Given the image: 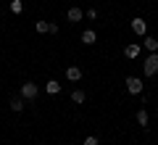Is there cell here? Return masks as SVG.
Listing matches in <instances>:
<instances>
[{
    "mask_svg": "<svg viewBox=\"0 0 158 145\" xmlns=\"http://www.w3.org/2000/svg\"><path fill=\"white\" fill-rule=\"evenodd\" d=\"M142 74H145V77H156L158 74V53H150V56L142 61Z\"/></svg>",
    "mask_w": 158,
    "mask_h": 145,
    "instance_id": "1",
    "label": "cell"
},
{
    "mask_svg": "<svg viewBox=\"0 0 158 145\" xmlns=\"http://www.w3.org/2000/svg\"><path fill=\"white\" fill-rule=\"evenodd\" d=\"M132 32H135L137 37H145V34H148V21L142 16H135V19H132Z\"/></svg>",
    "mask_w": 158,
    "mask_h": 145,
    "instance_id": "2",
    "label": "cell"
},
{
    "mask_svg": "<svg viewBox=\"0 0 158 145\" xmlns=\"http://www.w3.org/2000/svg\"><path fill=\"white\" fill-rule=\"evenodd\" d=\"M21 98L24 100H37V84L34 82H24L21 84Z\"/></svg>",
    "mask_w": 158,
    "mask_h": 145,
    "instance_id": "3",
    "label": "cell"
},
{
    "mask_svg": "<svg viewBox=\"0 0 158 145\" xmlns=\"http://www.w3.org/2000/svg\"><path fill=\"white\" fill-rule=\"evenodd\" d=\"M124 84H127V90H129L132 95H140V92H142V79H140V77H127Z\"/></svg>",
    "mask_w": 158,
    "mask_h": 145,
    "instance_id": "4",
    "label": "cell"
},
{
    "mask_svg": "<svg viewBox=\"0 0 158 145\" xmlns=\"http://www.w3.org/2000/svg\"><path fill=\"white\" fill-rule=\"evenodd\" d=\"M142 48H148L150 53H158V37H153V34H145V37H142Z\"/></svg>",
    "mask_w": 158,
    "mask_h": 145,
    "instance_id": "5",
    "label": "cell"
},
{
    "mask_svg": "<svg viewBox=\"0 0 158 145\" xmlns=\"http://www.w3.org/2000/svg\"><path fill=\"white\" fill-rule=\"evenodd\" d=\"M66 19H69V21H71V24H79V21H82V19H85V11H82V8H69Z\"/></svg>",
    "mask_w": 158,
    "mask_h": 145,
    "instance_id": "6",
    "label": "cell"
},
{
    "mask_svg": "<svg viewBox=\"0 0 158 145\" xmlns=\"http://www.w3.org/2000/svg\"><path fill=\"white\" fill-rule=\"evenodd\" d=\"M66 79L69 82H79V79H82V69L79 66H69L66 69Z\"/></svg>",
    "mask_w": 158,
    "mask_h": 145,
    "instance_id": "7",
    "label": "cell"
},
{
    "mask_svg": "<svg viewBox=\"0 0 158 145\" xmlns=\"http://www.w3.org/2000/svg\"><path fill=\"white\" fill-rule=\"evenodd\" d=\"M124 56L127 58H137V56H140V42H129L124 48Z\"/></svg>",
    "mask_w": 158,
    "mask_h": 145,
    "instance_id": "8",
    "label": "cell"
},
{
    "mask_svg": "<svg viewBox=\"0 0 158 145\" xmlns=\"http://www.w3.org/2000/svg\"><path fill=\"white\" fill-rule=\"evenodd\" d=\"M95 40H98L95 29H85L82 32V45H95Z\"/></svg>",
    "mask_w": 158,
    "mask_h": 145,
    "instance_id": "9",
    "label": "cell"
},
{
    "mask_svg": "<svg viewBox=\"0 0 158 145\" xmlns=\"http://www.w3.org/2000/svg\"><path fill=\"white\" fill-rule=\"evenodd\" d=\"M45 92H48V95H58V92H61V84H58V79H50V82L45 84Z\"/></svg>",
    "mask_w": 158,
    "mask_h": 145,
    "instance_id": "10",
    "label": "cell"
},
{
    "mask_svg": "<svg viewBox=\"0 0 158 145\" xmlns=\"http://www.w3.org/2000/svg\"><path fill=\"white\" fill-rule=\"evenodd\" d=\"M11 111L13 113H21L24 111V98L19 95V98H11Z\"/></svg>",
    "mask_w": 158,
    "mask_h": 145,
    "instance_id": "11",
    "label": "cell"
},
{
    "mask_svg": "<svg viewBox=\"0 0 158 145\" xmlns=\"http://www.w3.org/2000/svg\"><path fill=\"white\" fill-rule=\"evenodd\" d=\"M71 100L77 103V106H82V103L87 100V95H85V90H74V92H71Z\"/></svg>",
    "mask_w": 158,
    "mask_h": 145,
    "instance_id": "12",
    "label": "cell"
},
{
    "mask_svg": "<svg viewBox=\"0 0 158 145\" xmlns=\"http://www.w3.org/2000/svg\"><path fill=\"white\" fill-rule=\"evenodd\" d=\"M148 122H150L148 111H145V108H140V111H137V124H140V127H148Z\"/></svg>",
    "mask_w": 158,
    "mask_h": 145,
    "instance_id": "13",
    "label": "cell"
},
{
    "mask_svg": "<svg viewBox=\"0 0 158 145\" xmlns=\"http://www.w3.org/2000/svg\"><path fill=\"white\" fill-rule=\"evenodd\" d=\"M8 8H11V13H16V16H19V13L24 11V3H21V0H11V6H8Z\"/></svg>",
    "mask_w": 158,
    "mask_h": 145,
    "instance_id": "14",
    "label": "cell"
},
{
    "mask_svg": "<svg viewBox=\"0 0 158 145\" xmlns=\"http://www.w3.org/2000/svg\"><path fill=\"white\" fill-rule=\"evenodd\" d=\"M48 24H50V21H34V29H37V34H48Z\"/></svg>",
    "mask_w": 158,
    "mask_h": 145,
    "instance_id": "15",
    "label": "cell"
},
{
    "mask_svg": "<svg viewBox=\"0 0 158 145\" xmlns=\"http://www.w3.org/2000/svg\"><path fill=\"white\" fill-rule=\"evenodd\" d=\"M82 145H100V140L95 137V134H90V137H85V143Z\"/></svg>",
    "mask_w": 158,
    "mask_h": 145,
    "instance_id": "16",
    "label": "cell"
},
{
    "mask_svg": "<svg viewBox=\"0 0 158 145\" xmlns=\"http://www.w3.org/2000/svg\"><path fill=\"white\" fill-rule=\"evenodd\" d=\"M48 34H58V24H56V21L48 24Z\"/></svg>",
    "mask_w": 158,
    "mask_h": 145,
    "instance_id": "17",
    "label": "cell"
},
{
    "mask_svg": "<svg viewBox=\"0 0 158 145\" xmlns=\"http://www.w3.org/2000/svg\"><path fill=\"white\" fill-rule=\"evenodd\" d=\"M85 16L87 19H98V11H95V8H90V11H85Z\"/></svg>",
    "mask_w": 158,
    "mask_h": 145,
    "instance_id": "18",
    "label": "cell"
}]
</instances>
